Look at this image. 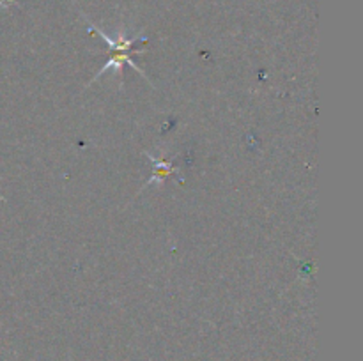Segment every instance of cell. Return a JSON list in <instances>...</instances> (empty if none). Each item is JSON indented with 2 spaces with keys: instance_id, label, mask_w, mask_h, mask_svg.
I'll use <instances>...</instances> for the list:
<instances>
[{
  "instance_id": "6da1fadb",
  "label": "cell",
  "mask_w": 363,
  "mask_h": 361,
  "mask_svg": "<svg viewBox=\"0 0 363 361\" xmlns=\"http://www.w3.org/2000/svg\"><path fill=\"white\" fill-rule=\"evenodd\" d=\"M145 156H147V158L151 159V163H152V176L149 177V180L145 183L144 188L155 186V184H162L163 180H165L169 176H172V173H176V176L179 177L181 180H183V176H181L179 170H177L176 166L172 165V161H174V158H176V156H174V158H170V159L156 158V156H152L151 152H145ZM144 188H142V190H144Z\"/></svg>"
}]
</instances>
